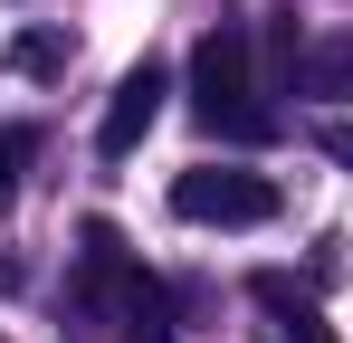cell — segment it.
<instances>
[{"label":"cell","instance_id":"6da1fadb","mask_svg":"<svg viewBox=\"0 0 353 343\" xmlns=\"http://www.w3.org/2000/svg\"><path fill=\"white\" fill-rule=\"evenodd\" d=\"M191 114L220 143H277L287 134V114L268 105V76H258V48H248L239 19L201 29V48H191Z\"/></svg>","mask_w":353,"mask_h":343},{"label":"cell","instance_id":"7a4b0ae2","mask_svg":"<svg viewBox=\"0 0 353 343\" xmlns=\"http://www.w3.org/2000/svg\"><path fill=\"white\" fill-rule=\"evenodd\" d=\"M172 210L191 229H268L277 220V181L268 172H181Z\"/></svg>","mask_w":353,"mask_h":343},{"label":"cell","instance_id":"3957f363","mask_svg":"<svg viewBox=\"0 0 353 343\" xmlns=\"http://www.w3.org/2000/svg\"><path fill=\"white\" fill-rule=\"evenodd\" d=\"M163 96H172V76H163L153 57H143V67H124V76H115V96H105V124H96V153H105V163H124V153L153 134Z\"/></svg>","mask_w":353,"mask_h":343},{"label":"cell","instance_id":"277c9868","mask_svg":"<svg viewBox=\"0 0 353 343\" xmlns=\"http://www.w3.org/2000/svg\"><path fill=\"white\" fill-rule=\"evenodd\" d=\"M248 295H258V305L277 315V334H287V343H334L325 305H315V295H305V286H296L287 267H258V277H248Z\"/></svg>","mask_w":353,"mask_h":343},{"label":"cell","instance_id":"5b68a950","mask_svg":"<svg viewBox=\"0 0 353 343\" xmlns=\"http://www.w3.org/2000/svg\"><path fill=\"white\" fill-rule=\"evenodd\" d=\"M296 96H353V29H344V39H325V48H305Z\"/></svg>","mask_w":353,"mask_h":343},{"label":"cell","instance_id":"8992f818","mask_svg":"<svg viewBox=\"0 0 353 343\" xmlns=\"http://www.w3.org/2000/svg\"><path fill=\"white\" fill-rule=\"evenodd\" d=\"M29 153H39V134H29V124H0V210L19 200V172H29Z\"/></svg>","mask_w":353,"mask_h":343},{"label":"cell","instance_id":"52a82bcc","mask_svg":"<svg viewBox=\"0 0 353 343\" xmlns=\"http://www.w3.org/2000/svg\"><path fill=\"white\" fill-rule=\"evenodd\" d=\"M10 67H19V76H58V67H67V39H58V29H29V39L10 48Z\"/></svg>","mask_w":353,"mask_h":343},{"label":"cell","instance_id":"ba28073f","mask_svg":"<svg viewBox=\"0 0 353 343\" xmlns=\"http://www.w3.org/2000/svg\"><path fill=\"white\" fill-rule=\"evenodd\" d=\"M124 343H172V324H163V286H143V305L124 315Z\"/></svg>","mask_w":353,"mask_h":343},{"label":"cell","instance_id":"9c48e42d","mask_svg":"<svg viewBox=\"0 0 353 343\" xmlns=\"http://www.w3.org/2000/svg\"><path fill=\"white\" fill-rule=\"evenodd\" d=\"M315 143H325V153H334V163H353V124H325V134H315Z\"/></svg>","mask_w":353,"mask_h":343},{"label":"cell","instance_id":"30bf717a","mask_svg":"<svg viewBox=\"0 0 353 343\" xmlns=\"http://www.w3.org/2000/svg\"><path fill=\"white\" fill-rule=\"evenodd\" d=\"M10 286H19V258H0V295H10Z\"/></svg>","mask_w":353,"mask_h":343},{"label":"cell","instance_id":"8fae6325","mask_svg":"<svg viewBox=\"0 0 353 343\" xmlns=\"http://www.w3.org/2000/svg\"><path fill=\"white\" fill-rule=\"evenodd\" d=\"M0 343H10V334H0Z\"/></svg>","mask_w":353,"mask_h":343}]
</instances>
